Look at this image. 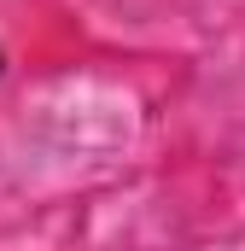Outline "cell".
Instances as JSON below:
<instances>
[]
</instances>
